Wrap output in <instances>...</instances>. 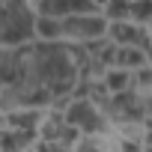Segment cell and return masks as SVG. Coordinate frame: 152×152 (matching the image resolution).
Returning <instances> with one entry per match:
<instances>
[{
  "label": "cell",
  "instance_id": "obj_1",
  "mask_svg": "<svg viewBox=\"0 0 152 152\" xmlns=\"http://www.w3.org/2000/svg\"><path fill=\"white\" fill-rule=\"evenodd\" d=\"M69 122H72V125H78V128H84V131H96V128L102 125V122H99V116L93 113V107H90V104H84V102L69 107Z\"/></svg>",
  "mask_w": 152,
  "mask_h": 152
},
{
  "label": "cell",
  "instance_id": "obj_2",
  "mask_svg": "<svg viewBox=\"0 0 152 152\" xmlns=\"http://www.w3.org/2000/svg\"><path fill=\"white\" fill-rule=\"evenodd\" d=\"M104 30L102 18H69L63 21V33H75V36H96Z\"/></svg>",
  "mask_w": 152,
  "mask_h": 152
},
{
  "label": "cell",
  "instance_id": "obj_3",
  "mask_svg": "<svg viewBox=\"0 0 152 152\" xmlns=\"http://www.w3.org/2000/svg\"><path fill=\"white\" fill-rule=\"evenodd\" d=\"M113 39L128 42V45H143V42H146L140 30H131V27H125V24H116V27H113Z\"/></svg>",
  "mask_w": 152,
  "mask_h": 152
},
{
  "label": "cell",
  "instance_id": "obj_4",
  "mask_svg": "<svg viewBox=\"0 0 152 152\" xmlns=\"http://www.w3.org/2000/svg\"><path fill=\"white\" fill-rule=\"evenodd\" d=\"M113 63H125V66H143V54L137 51H128V48H119L113 54Z\"/></svg>",
  "mask_w": 152,
  "mask_h": 152
},
{
  "label": "cell",
  "instance_id": "obj_5",
  "mask_svg": "<svg viewBox=\"0 0 152 152\" xmlns=\"http://www.w3.org/2000/svg\"><path fill=\"white\" fill-rule=\"evenodd\" d=\"M36 30H39L42 36H60V33H63V24H57V21H51V18L45 15V18H39Z\"/></svg>",
  "mask_w": 152,
  "mask_h": 152
},
{
  "label": "cell",
  "instance_id": "obj_6",
  "mask_svg": "<svg viewBox=\"0 0 152 152\" xmlns=\"http://www.w3.org/2000/svg\"><path fill=\"white\" fill-rule=\"evenodd\" d=\"M107 87H110L113 93H122V90L128 87V75H107Z\"/></svg>",
  "mask_w": 152,
  "mask_h": 152
}]
</instances>
